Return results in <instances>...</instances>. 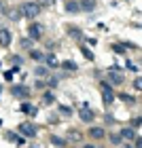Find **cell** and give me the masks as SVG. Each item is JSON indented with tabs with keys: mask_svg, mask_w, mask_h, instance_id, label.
Masks as SVG:
<instances>
[{
	"mask_svg": "<svg viewBox=\"0 0 142 148\" xmlns=\"http://www.w3.org/2000/svg\"><path fill=\"white\" fill-rule=\"evenodd\" d=\"M38 13H40V4H36V2H26L21 6V15L28 19H36Z\"/></svg>",
	"mask_w": 142,
	"mask_h": 148,
	"instance_id": "cell-1",
	"label": "cell"
},
{
	"mask_svg": "<svg viewBox=\"0 0 142 148\" xmlns=\"http://www.w3.org/2000/svg\"><path fill=\"white\" fill-rule=\"evenodd\" d=\"M19 133H21V136H26V138H36L38 129H36L32 123H23V125H19Z\"/></svg>",
	"mask_w": 142,
	"mask_h": 148,
	"instance_id": "cell-2",
	"label": "cell"
},
{
	"mask_svg": "<svg viewBox=\"0 0 142 148\" xmlns=\"http://www.w3.org/2000/svg\"><path fill=\"white\" fill-rule=\"evenodd\" d=\"M11 95L23 99V97L30 95V91H28V87H23V85H13V87H11Z\"/></svg>",
	"mask_w": 142,
	"mask_h": 148,
	"instance_id": "cell-3",
	"label": "cell"
},
{
	"mask_svg": "<svg viewBox=\"0 0 142 148\" xmlns=\"http://www.w3.org/2000/svg\"><path fill=\"white\" fill-rule=\"evenodd\" d=\"M28 36H30V40H38L40 36H43V25H40V23H30Z\"/></svg>",
	"mask_w": 142,
	"mask_h": 148,
	"instance_id": "cell-4",
	"label": "cell"
},
{
	"mask_svg": "<svg viewBox=\"0 0 142 148\" xmlns=\"http://www.w3.org/2000/svg\"><path fill=\"white\" fill-rule=\"evenodd\" d=\"M102 99H104L106 106L114 102V93H112V89H110V85H106V83H102Z\"/></svg>",
	"mask_w": 142,
	"mask_h": 148,
	"instance_id": "cell-5",
	"label": "cell"
},
{
	"mask_svg": "<svg viewBox=\"0 0 142 148\" xmlns=\"http://www.w3.org/2000/svg\"><path fill=\"white\" fill-rule=\"evenodd\" d=\"M108 78H110V83H114V85H121L125 80V76L119 72V68H110V72H108Z\"/></svg>",
	"mask_w": 142,
	"mask_h": 148,
	"instance_id": "cell-6",
	"label": "cell"
},
{
	"mask_svg": "<svg viewBox=\"0 0 142 148\" xmlns=\"http://www.w3.org/2000/svg\"><path fill=\"white\" fill-rule=\"evenodd\" d=\"M79 119L85 121V123H91V121L96 119V114H93L89 108H81V110H79Z\"/></svg>",
	"mask_w": 142,
	"mask_h": 148,
	"instance_id": "cell-7",
	"label": "cell"
},
{
	"mask_svg": "<svg viewBox=\"0 0 142 148\" xmlns=\"http://www.w3.org/2000/svg\"><path fill=\"white\" fill-rule=\"evenodd\" d=\"M11 32L9 30H6V28H2V30H0V45H2V47H9L11 45Z\"/></svg>",
	"mask_w": 142,
	"mask_h": 148,
	"instance_id": "cell-8",
	"label": "cell"
},
{
	"mask_svg": "<svg viewBox=\"0 0 142 148\" xmlns=\"http://www.w3.org/2000/svg\"><path fill=\"white\" fill-rule=\"evenodd\" d=\"M119 136H121V138H125V140H136V131H134L132 127H125V129H121Z\"/></svg>",
	"mask_w": 142,
	"mask_h": 148,
	"instance_id": "cell-9",
	"label": "cell"
},
{
	"mask_svg": "<svg viewBox=\"0 0 142 148\" xmlns=\"http://www.w3.org/2000/svg\"><path fill=\"white\" fill-rule=\"evenodd\" d=\"M89 136H91V138H96V140H100V138H104L106 133H104L102 127H91V129H89Z\"/></svg>",
	"mask_w": 142,
	"mask_h": 148,
	"instance_id": "cell-10",
	"label": "cell"
},
{
	"mask_svg": "<svg viewBox=\"0 0 142 148\" xmlns=\"http://www.w3.org/2000/svg\"><path fill=\"white\" fill-rule=\"evenodd\" d=\"M21 110H23L26 114H30V116H36V112H38V108H36V106H32V104H23Z\"/></svg>",
	"mask_w": 142,
	"mask_h": 148,
	"instance_id": "cell-11",
	"label": "cell"
},
{
	"mask_svg": "<svg viewBox=\"0 0 142 148\" xmlns=\"http://www.w3.org/2000/svg\"><path fill=\"white\" fill-rule=\"evenodd\" d=\"M6 140H9V142H17V144H26V140H21L17 133H13V131H6Z\"/></svg>",
	"mask_w": 142,
	"mask_h": 148,
	"instance_id": "cell-12",
	"label": "cell"
},
{
	"mask_svg": "<svg viewBox=\"0 0 142 148\" xmlns=\"http://www.w3.org/2000/svg\"><path fill=\"white\" fill-rule=\"evenodd\" d=\"M93 6H96V0H83V2L79 4V9H83V11H93Z\"/></svg>",
	"mask_w": 142,
	"mask_h": 148,
	"instance_id": "cell-13",
	"label": "cell"
},
{
	"mask_svg": "<svg viewBox=\"0 0 142 148\" xmlns=\"http://www.w3.org/2000/svg\"><path fill=\"white\" fill-rule=\"evenodd\" d=\"M45 62H47V68H57L59 66V62L53 55H45Z\"/></svg>",
	"mask_w": 142,
	"mask_h": 148,
	"instance_id": "cell-14",
	"label": "cell"
},
{
	"mask_svg": "<svg viewBox=\"0 0 142 148\" xmlns=\"http://www.w3.org/2000/svg\"><path fill=\"white\" fill-rule=\"evenodd\" d=\"M51 144H53V146L64 148V146H66V140H64V138H59V136H53V138H51Z\"/></svg>",
	"mask_w": 142,
	"mask_h": 148,
	"instance_id": "cell-15",
	"label": "cell"
},
{
	"mask_svg": "<svg viewBox=\"0 0 142 148\" xmlns=\"http://www.w3.org/2000/svg\"><path fill=\"white\" fill-rule=\"evenodd\" d=\"M6 13H9V17L15 19V21H17V19H21V11H19V9H11V11H6Z\"/></svg>",
	"mask_w": 142,
	"mask_h": 148,
	"instance_id": "cell-16",
	"label": "cell"
},
{
	"mask_svg": "<svg viewBox=\"0 0 142 148\" xmlns=\"http://www.w3.org/2000/svg\"><path fill=\"white\" fill-rule=\"evenodd\" d=\"M36 76H49V68H47V66H38L36 68Z\"/></svg>",
	"mask_w": 142,
	"mask_h": 148,
	"instance_id": "cell-17",
	"label": "cell"
},
{
	"mask_svg": "<svg viewBox=\"0 0 142 148\" xmlns=\"http://www.w3.org/2000/svg\"><path fill=\"white\" fill-rule=\"evenodd\" d=\"M121 99H123L125 104H130V106H134V104H136V99H134L132 95H127V93H121Z\"/></svg>",
	"mask_w": 142,
	"mask_h": 148,
	"instance_id": "cell-18",
	"label": "cell"
},
{
	"mask_svg": "<svg viewBox=\"0 0 142 148\" xmlns=\"http://www.w3.org/2000/svg\"><path fill=\"white\" fill-rule=\"evenodd\" d=\"M66 11H68V13H77L79 11V4L77 2H66Z\"/></svg>",
	"mask_w": 142,
	"mask_h": 148,
	"instance_id": "cell-19",
	"label": "cell"
},
{
	"mask_svg": "<svg viewBox=\"0 0 142 148\" xmlns=\"http://www.w3.org/2000/svg\"><path fill=\"white\" fill-rule=\"evenodd\" d=\"M30 57H32V59H36V62H43V59H45V55H43L40 51H32V53H30Z\"/></svg>",
	"mask_w": 142,
	"mask_h": 148,
	"instance_id": "cell-20",
	"label": "cell"
},
{
	"mask_svg": "<svg viewBox=\"0 0 142 148\" xmlns=\"http://www.w3.org/2000/svg\"><path fill=\"white\" fill-rule=\"evenodd\" d=\"M53 102H55L53 93H45V95H43V104H53Z\"/></svg>",
	"mask_w": 142,
	"mask_h": 148,
	"instance_id": "cell-21",
	"label": "cell"
},
{
	"mask_svg": "<svg viewBox=\"0 0 142 148\" xmlns=\"http://www.w3.org/2000/svg\"><path fill=\"white\" fill-rule=\"evenodd\" d=\"M108 140H110V142H112V146H119L121 142H123V138H121V136H119V133H117V136H110V138H108Z\"/></svg>",
	"mask_w": 142,
	"mask_h": 148,
	"instance_id": "cell-22",
	"label": "cell"
},
{
	"mask_svg": "<svg viewBox=\"0 0 142 148\" xmlns=\"http://www.w3.org/2000/svg\"><path fill=\"white\" fill-rule=\"evenodd\" d=\"M68 34H70L72 38H79V40L83 38V34H81V30H74V28H70V30H68Z\"/></svg>",
	"mask_w": 142,
	"mask_h": 148,
	"instance_id": "cell-23",
	"label": "cell"
},
{
	"mask_svg": "<svg viewBox=\"0 0 142 148\" xmlns=\"http://www.w3.org/2000/svg\"><path fill=\"white\" fill-rule=\"evenodd\" d=\"M32 45H34V40H30V38H23V40H21V47H23V49H32Z\"/></svg>",
	"mask_w": 142,
	"mask_h": 148,
	"instance_id": "cell-24",
	"label": "cell"
},
{
	"mask_svg": "<svg viewBox=\"0 0 142 148\" xmlns=\"http://www.w3.org/2000/svg\"><path fill=\"white\" fill-rule=\"evenodd\" d=\"M62 66L68 68V70H77V64H74V62H62Z\"/></svg>",
	"mask_w": 142,
	"mask_h": 148,
	"instance_id": "cell-25",
	"label": "cell"
},
{
	"mask_svg": "<svg viewBox=\"0 0 142 148\" xmlns=\"http://www.w3.org/2000/svg\"><path fill=\"white\" fill-rule=\"evenodd\" d=\"M112 51H114V53H125V47H123V45H114Z\"/></svg>",
	"mask_w": 142,
	"mask_h": 148,
	"instance_id": "cell-26",
	"label": "cell"
},
{
	"mask_svg": "<svg viewBox=\"0 0 142 148\" xmlns=\"http://www.w3.org/2000/svg\"><path fill=\"white\" fill-rule=\"evenodd\" d=\"M140 125H142V119H138V116H136V119L132 121V129H136V127H140Z\"/></svg>",
	"mask_w": 142,
	"mask_h": 148,
	"instance_id": "cell-27",
	"label": "cell"
},
{
	"mask_svg": "<svg viewBox=\"0 0 142 148\" xmlns=\"http://www.w3.org/2000/svg\"><path fill=\"white\" fill-rule=\"evenodd\" d=\"M134 89H136V91H140V89H142V80H140V78L134 80Z\"/></svg>",
	"mask_w": 142,
	"mask_h": 148,
	"instance_id": "cell-28",
	"label": "cell"
},
{
	"mask_svg": "<svg viewBox=\"0 0 142 148\" xmlns=\"http://www.w3.org/2000/svg\"><path fill=\"white\" fill-rule=\"evenodd\" d=\"M125 66H127V68H130L132 72H138V66H136V64H132V62H127Z\"/></svg>",
	"mask_w": 142,
	"mask_h": 148,
	"instance_id": "cell-29",
	"label": "cell"
},
{
	"mask_svg": "<svg viewBox=\"0 0 142 148\" xmlns=\"http://www.w3.org/2000/svg\"><path fill=\"white\" fill-rule=\"evenodd\" d=\"M59 112H62V114H66V116H68V114L72 112L70 108H66V106H59Z\"/></svg>",
	"mask_w": 142,
	"mask_h": 148,
	"instance_id": "cell-30",
	"label": "cell"
},
{
	"mask_svg": "<svg viewBox=\"0 0 142 148\" xmlns=\"http://www.w3.org/2000/svg\"><path fill=\"white\" fill-rule=\"evenodd\" d=\"M83 53H85V57H87V59H93V53H91L89 49H87V47H85V49H83Z\"/></svg>",
	"mask_w": 142,
	"mask_h": 148,
	"instance_id": "cell-31",
	"label": "cell"
},
{
	"mask_svg": "<svg viewBox=\"0 0 142 148\" xmlns=\"http://www.w3.org/2000/svg\"><path fill=\"white\" fill-rule=\"evenodd\" d=\"M49 87H57V78H49Z\"/></svg>",
	"mask_w": 142,
	"mask_h": 148,
	"instance_id": "cell-32",
	"label": "cell"
},
{
	"mask_svg": "<svg viewBox=\"0 0 142 148\" xmlns=\"http://www.w3.org/2000/svg\"><path fill=\"white\" fill-rule=\"evenodd\" d=\"M136 148H142V140H140V136H136Z\"/></svg>",
	"mask_w": 142,
	"mask_h": 148,
	"instance_id": "cell-33",
	"label": "cell"
},
{
	"mask_svg": "<svg viewBox=\"0 0 142 148\" xmlns=\"http://www.w3.org/2000/svg\"><path fill=\"white\" fill-rule=\"evenodd\" d=\"M40 4H51V0H38Z\"/></svg>",
	"mask_w": 142,
	"mask_h": 148,
	"instance_id": "cell-34",
	"label": "cell"
},
{
	"mask_svg": "<svg viewBox=\"0 0 142 148\" xmlns=\"http://www.w3.org/2000/svg\"><path fill=\"white\" fill-rule=\"evenodd\" d=\"M83 148H96V146H93V144H87V146H83Z\"/></svg>",
	"mask_w": 142,
	"mask_h": 148,
	"instance_id": "cell-35",
	"label": "cell"
},
{
	"mask_svg": "<svg viewBox=\"0 0 142 148\" xmlns=\"http://www.w3.org/2000/svg\"><path fill=\"white\" fill-rule=\"evenodd\" d=\"M123 148H132V146H130V144H127V146H123Z\"/></svg>",
	"mask_w": 142,
	"mask_h": 148,
	"instance_id": "cell-36",
	"label": "cell"
},
{
	"mask_svg": "<svg viewBox=\"0 0 142 148\" xmlns=\"http://www.w3.org/2000/svg\"><path fill=\"white\" fill-rule=\"evenodd\" d=\"M30 148H38V146H30Z\"/></svg>",
	"mask_w": 142,
	"mask_h": 148,
	"instance_id": "cell-37",
	"label": "cell"
},
{
	"mask_svg": "<svg viewBox=\"0 0 142 148\" xmlns=\"http://www.w3.org/2000/svg\"><path fill=\"white\" fill-rule=\"evenodd\" d=\"M0 125H2V121H0Z\"/></svg>",
	"mask_w": 142,
	"mask_h": 148,
	"instance_id": "cell-38",
	"label": "cell"
}]
</instances>
